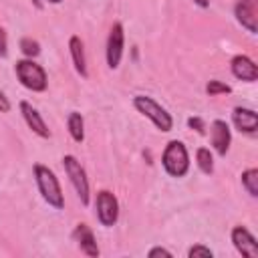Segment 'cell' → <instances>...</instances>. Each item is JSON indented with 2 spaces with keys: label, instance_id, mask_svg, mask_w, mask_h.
<instances>
[{
  "label": "cell",
  "instance_id": "obj_1",
  "mask_svg": "<svg viewBox=\"0 0 258 258\" xmlns=\"http://www.w3.org/2000/svg\"><path fill=\"white\" fill-rule=\"evenodd\" d=\"M34 177H36V185L44 198V202L48 206H52L54 210H62L64 206V198H62V189L60 183L56 179V175L52 173V169H48L46 165H34Z\"/></svg>",
  "mask_w": 258,
  "mask_h": 258
},
{
  "label": "cell",
  "instance_id": "obj_2",
  "mask_svg": "<svg viewBox=\"0 0 258 258\" xmlns=\"http://www.w3.org/2000/svg\"><path fill=\"white\" fill-rule=\"evenodd\" d=\"M133 107H135L141 115H145L157 129H161V131H171V127H173L171 115H169L157 101H153L151 97H147V95H137V97H133Z\"/></svg>",
  "mask_w": 258,
  "mask_h": 258
},
{
  "label": "cell",
  "instance_id": "obj_3",
  "mask_svg": "<svg viewBox=\"0 0 258 258\" xmlns=\"http://www.w3.org/2000/svg\"><path fill=\"white\" fill-rule=\"evenodd\" d=\"M161 163L171 177H183L189 169V157L185 145L181 141H169L161 155Z\"/></svg>",
  "mask_w": 258,
  "mask_h": 258
},
{
  "label": "cell",
  "instance_id": "obj_4",
  "mask_svg": "<svg viewBox=\"0 0 258 258\" xmlns=\"http://www.w3.org/2000/svg\"><path fill=\"white\" fill-rule=\"evenodd\" d=\"M16 77H18V81L26 87V89H30V91H34V93H42L44 89H46V73H44V69L40 67V64H36L32 58H24V60H18L16 62Z\"/></svg>",
  "mask_w": 258,
  "mask_h": 258
},
{
  "label": "cell",
  "instance_id": "obj_5",
  "mask_svg": "<svg viewBox=\"0 0 258 258\" xmlns=\"http://www.w3.org/2000/svg\"><path fill=\"white\" fill-rule=\"evenodd\" d=\"M62 167H64V171H67V175H69V179H71L81 204L87 206L89 204V181H87V173H85L81 161L75 155H64L62 157Z\"/></svg>",
  "mask_w": 258,
  "mask_h": 258
},
{
  "label": "cell",
  "instance_id": "obj_6",
  "mask_svg": "<svg viewBox=\"0 0 258 258\" xmlns=\"http://www.w3.org/2000/svg\"><path fill=\"white\" fill-rule=\"evenodd\" d=\"M95 208H97V218L101 222V226H113L119 218V204H117V198L109 191V189H101L97 194V202H95Z\"/></svg>",
  "mask_w": 258,
  "mask_h": 258
},
{
  "label": "cell",
  "instance_id": "obj_7",
  "mask_svg": "<svg viewBox=\"0 0 258 258\" xmlns=\"http://www.w3.org/2000/svg\"><path fill=\"white\" fill-rule=\"evenodd\" d=\"M123 26L121 22H115L111 26V32H109V38H107V64L111 69H117L119 62H121V56H123Z\"/></svg>",
  "mask_w": 258,
  "mask_h": 258
},
{
  "label": "cell",
  "instance_id": "obj_8",
  "mask_svg": "<svg viewBox=\"0 0 258 258\" xmlns=\"http://www.w3.org/2000/svg\"><path fill=\"white\" fill-rule=\"evenodd\" d=\"M232 242H234L236 250L242 256H246V258H258V244H256L254 236L244 226H236L232 230Z\"/></svg>",
  "mask_w": 258,
  "mask_h": 258
},
{
  "label": "cell",
  "instance_id": "obj_9",
  "mask_svg": "<svg viewBox=\"0 0 258 258\" xmlns=\"http://www.w3.org/2000/svg\"><path fill=\"white\" fill-rule=\"evenodd\" d=\"M236 18L248 32L254 34L256 32V20H258V0H238Z\"/></svg>",
  "mask_w": 258,
  "mask_h": 258
},
{
  "label": "cell",
  "instance_id": "obj_10",
  "mask_svg": "<svg viewBox=\"0 0 258 258\" xmlns=\"http://www.w3.org/2000/svg\"><path fill=\"white\" fill-rule=\"evenodd\" d=\"M73 238H75V242H79L81 252H85V254L91 256V258H97V256H99L97 240H95V236H93V230H91L87 224H77V228H75V232H73Z\"/></svg>",
  "mask_w": 258,
  "mask_h": 258
},
{
  "label": "cell",
  "instance_id": "obj_11",
  "mask_svg": "<svg viewBox=\"0 0 258 258\" xmlns=\"http://www.w3.org/2000/svg\"><path fill=\"white\" fill-rule=\"evenodd\" d=\"M230 67H232V75H234L236 79H240V81H248V83H252V81L258 79V69H256L254 60L248 58L246 54H238V56H234L232 62H230Z\"/></svg>",
  "mask_w": 258,
  "mask_h": 258
},
{
  "label": "cell",
  "instance_id": "obj_12",
  "mask_svg": "<svg viewBox=\"0 0 258 258\" xmlns=\"http://www.w3.org/2000/svg\"><path fill=\"white\" fill-rule=\"evenodd\" d=\"M232 121H234L238 131L248 133V135H254L256 129H258V115L252 109H246V107H236L234 113H232Z\"/></svg>",
  "mask_w": 258,
  "mask_h": 258
},
{
  "label": "cell",
  "instance_id": "obj_13",
  "mask_svg": "<svg viewBox=\"0 0 258 258\" xmlns=\"http://www.w3.org/2000/svg\"><path fill=\"white\" fill-rule=\"evenodd\" d=\"M20 111H22V117H24V121H26V125L38 135V137H50V131H48V127H46V123L42 121V117H40V113L30 105V103H26V101H22L20 103Z\"/></svg>",
  "mask_w": 258,
  "mask_h": 258
},
{
  "label": "cell",
  "instance_id": "obj_14",
  "mask_svg": "<svg viewBox=\"0 0 258 258\" xmlns=\"http://www.w3.org/2000/svg\"><path fill=\"white\" fill-rule=\"evenodd\" d=\"M230 127L226 121L222 119H216L212 123V145L216 149L218 155H226L228 149H230Z\"/></svg>",
  "mask_w": 258,
  "mask_h": 258
},
{
  "label": "cell",
  "instance_id": "obj_15",
  "mask_svg": "<svg viewBox=\"0 0 258 258\" xmlns=\"http://www.w3.org/2000/svg\"><path fill=\"white\" fill-rule=\"evenodd\" d=\"M69 48H71V56H73V62H75V69L87 77V62H85V48H83V40L79 36H71L69 40Z\"/></svg>",
  "mask_w": 258,
  "mask_h": 258
},
{
  "label": "cell",
  "instance_id": "obj_16",
  "mask_svg": "<svg viewBox=\"0 0 258 258\" xmlns=\"http://www.w3.org/2000/svg\"><path fill=\"white\" fill-rule=\"evenodd\" d=\"M67 127H69L71 137H73L77 143H81V141L85 139V123H83L81 113L71 111V113H69V119H67Z\"/></svg>",
  "mask_w": 258,
  "mask_h": 258
},
{
  "label": "cell",
  "instance_id": "obj_17",
  "mask_svg": "<svg viewBox=\"0 0 258 258\" xmlns=\"http://www.w3.org/2000/svg\"><path fill=\"white\" fill-rule=\"evenodd\" d=\"M196 159H198V167L204 171V173H212L214 171V157H212V153H210V149L208 147H200L198 151H196Z\"/></svg>",
  "mask_w": 258,
  "mask_h": 258
},
{
  "label": "cell",
  "instance_id": "obj_18",
  "mask_svg": "<svg viewBox=\"0 0 258 258\" xmlns=\"http://www.w3.org/2000/svg\"><path fill=\"white\" fill-rule=\"evenodd\" d=\"M242 183L248 189V194L256 198L258 196V169H246L242 173Z\"/></svg>",
  "mask_w": 258,
  "mask_h": 258
},
{
  "label": "cell",
  "instance_id": "obj_19",
  "mask_svg": "<svg viewBox=\"0 0 258 258\" xmlns=\"http://www.w3.org/2000/svg\"><path fill=\"white\" fill-rule=\"evenodd\" d=\"M20 50H22L28 58H32V56H36V54L40 52V44H38L36 40H32V38H22V40H20Z\"/></svg>",
  "mask_w": 258,
  "mask_h": 258
},
{
  "label": "cell",
  "instance_id": "obj_20",
  "mask_svg": "<svg viewBox=\"0 0 258 258\" xmlns=\"http://www.w3.org/2000/svg\"><path fill=\"white\" fill-rule=\"evenodd\" d=\"M230 91H232L230 85L220 83V81H210V83L206 85V93H208L210 97H214V95H222V93H230Z\"/></svg>",
  "mask_w": 258,
  "mask_h": 258
},
{
  "label": "cell",
  "instance_id": "obj_21",
  "mask_svg": "<svg viewBox=\"0 0 258 258\" xmlns=\"http://www.w3.org/2000/svg\"><path fill=\"white\" fill-rule=\"evenodd\" d=\"M187 256H189V258H196V256L212 258V250H210V248H206V246H202V244H198V246H191V248H189Z\"/></svg>",
  "mask_w": 258,
  "mask_h": 258
},
{
  "label": "cell",
  "instance_id": "obj_22",
  "mask_svg": "<svg viewBox=\"0 0 258 258\" xmlns=\"http://www.w3.org/2000/svg\"><path fill=\"white\" fill-rule=\"evenodd\" d=\"M8 54V40H6V30L0 26V56L4 58Z\"/></svg>",
  "mask_w": 258,
  "mask_h": 258
},
{
  "label": "cell",
  "instance_id": "obj_23",
  "mask_svg": "<svg viewBox=\"0 0 258 258\" xmlns=\"http://www.w3.org/2000/svg\"><path fill=\"white\" fill-rule=\"evenodd\" d=\"M187 125H189L191 129H196L198 133H204V123H202L200 117H189V119H187Z\"/></svg>",
  "mask_w": 258,
  "mask_h": 258
},
{
  "label": "cell",
  "instance_id": "obj_24",
  "mask_svg": "<svg viewBox=\"0 0 258 258\" xmlns=\"http://www.w3.org/2000/svg\"><path fill=\"white\" fill-rule=\"evenodd\" d=\"M149 256H151V258H153V256H171V252L165 250V248H161V246H155V248L149 250Z\"/></svg>",
  "mask_w": 258,
  "mask_h": 258
},
{
  "label": "cell",
  "instance_id": "obj_25",
  "mask_svg": "<svg viewBox=\"0 0 258 258\" xmlns=\"http://www.w3.org/2000/svg\"><path fill=\"white\" fill-rule=\"evenodd\" d=\"M10 111V101L6 99V95L0 91V113H8Z\"/></svg>",
  "mask_w": 258,
  "mask_h": 258
},
{
  "label": "cell",
  "instance_id": "obj_26",
  "mask_svg": "<svg viewBox=\"0 0 258 258\" xmlns=\"http://www.w3.org/2000/svg\"><path fill=\"white\" fill-rule=\"evenodd\" d=\"M196 4H200L202 8H208L210 6V0H196Z\"/></svg>",
  "mask_w": 258,
  "mask_h": 258
},
{
  "label": "cell",
  "instance_id": "obj_27",
  "mask_svg": "<svg viewBox=\"0 0 258 258\" xmlns=\"http://www.w3.org/2000/svg\"><path fill=\"white\" fill-rule=\"evenodd\" d=\"M48 2H52V4H58V2H62V0H48Z\"/></svg>",
  "mask_w": 258,
  "mask_h": 258
}]
</instances>
